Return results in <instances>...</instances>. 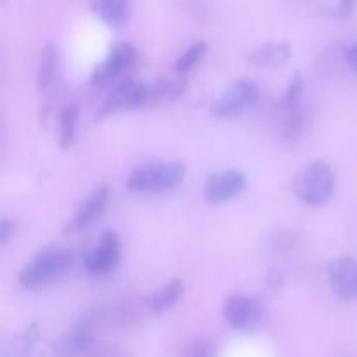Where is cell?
I'll return each mask as SVG.
<instances>
[{
    "instance_id": "obj_7",
    "label": "cell",
    "mask_w": 357,
    "mask_h": 357,
    "mask_svg": "<svg viewBox=\"0 0 357 357\" xmlns=\"http://www.w3.org/2000/svg\"><path fill=\"white\" fill-rule=\"evenodd\" d=\"M122 246L121 239L114 230H105L94 248L84 257V268L93 278H105L119 267Z\"/></svg>"
},
{
    "instance_id": "obj_11",
    "label": "cell",
    "mask_w": 357,
    "mask_h": 357,
    "mask_svg": "<svg viewBox=\"0 0 357 357\" xmlns=\"http://www.w3.org/2000/svg\"><path fill=\"white\" fill-rule=\"evenodd\" d=\"M108 201H110V190H108L107 185H101V187L94 188L89 195L82 201V204L79 206V209L75 211L73 218L70 220L68 225H66V232L68 234H79L82 230L89 229L101 215L107 209Z\"/></svg>"
},
{
    "instance_id": "obj_23",
    "label": "cell",
    "mask_w": 357,
    "mask_h": 357,
    "mask_svg": "<svg viewBox=\"0 0 357 357\" xmlns=\"http://www.w3.org/2000/svg\"><path fill=\"white\" fill-rule=\"evenodd\" d=\"M16 232V222L10 218L0 220V244H6Z\"/></svg>"
},
{
    "instance_id": "obj_14",
    "label": "cell",
    "mask_w": 357,
    "mask_h": 357,
    "mask_svg": "<svg viewBox=\"0 0 357 357\" xmlns=\"http://www.w3.org/2000/svg\"><path fill=\"white\" fill-rule=\"evenodd\" d=\"M293 49L288 42L271 40L251 51L250 63L257 68H281L291 59Z\"/></svg>"
},
{
    "instance_id": "obj_4",
    "label": "cell",
    "mask_w": 357,
    "mask_h": 357,
    "mask_svg": "<svg viewBox=\"0 0 357 357\" xmlns=\"http://www.w3.org/2000/svg\"><path fill=\"white\" fill-rule=\"evenodd\" d=\"M105 323L103 314H89L77 321L68 331L61 335L51 345L49 357H84L98 347L101 326Z\"/></svg>"
},
{
    "instance_id": "obj_24",
    "label": "cell",
    "mask_w": 357,
    "mask_h": 357,
    "mask_svg": "<svg viewBox=\"0 0 357 357\" xmlns=\"http://www.w3.org/2000/svg\"><path fill=\"white\" fill-rule=\"evenodd\" d=\"M357 6V0H338L337 9H335V16L337 17H349L354 13Z\"/></svg>"
},
{
    "instance_id": "obj_16",
    "label": "cell",
    "mask_w": 357,
    "mask_h": 357,
    "mask_svg": "<svg viewBox=\"0 0 357 357\" xmlns=\"http://www.w3.org/2000/svg\"><path fill=\"white\" fill-rule=\"evenodd\" d=\"M185 87H187V80L183 75L167 77V79H159L149 86V105H159V103H171V101L178 100L183 96Z\"/></svg>"
},
{
    "instance_id": "obj_10",
    "label": "cell",
    "mask_w": 357,
    "mask_h": 357,
    "mask_svg": "<svg viewBox=\"0 0 357 357\" xmlns=\"http://www.w3.org/2000/svg\"><path fill=\"white\" fill-rule=\"evenodd\" d=\"M246 188V176L239 169H225L213 173L202 185V195L208 204L218 206L236 199Z\"/></svg>"
},
{
    "instance_id": "obj_13",
    "label": "cell",
    "mask_w": 357,
    "mask_h": 357,
    "mask_svg": "<svg viewBox=\"0 0 357 357\" xmlns=\"http://www.w3.org/2000/svg\"><path fill=\"white\" fill-rule=\"evenodd\" d=\"M135 0H91L94 16L112 28H122L131 17Z\"/></svg>"
},
{
    "instance_id": "obj_2",
    "label": "cell",
    "mask_w": 357,
    "mask_h": 357,
    "mask_svg": "<svg viewBox=\"0 0 357 357\" xmlns=\"http://www.w3.org/2000/svg\"><path fill=\"white\" fill-rule=\"evenodd\" d=\"M75 264V255L65 248H45L38 251L17 275L24 289H38L65 278Z\"/></svg>"
},
{
    "instance_id": "obj_12",
    "label": "cell",
    "mask_w": 357,
    "mask_h": 357,
    "mask_svg": "<svg viewBox=\"0 0 357 357\" xmlns=\"http://www.w3.org/2000/svg\"><path fill=\"white\" fill-rule=\"evenodd\" d=\"M330 286L335 295L342 300L357 298V260L352 257H342L333 261L330 268Z\"/></svg>"
},
{
    "instance_id": "obj_5",
    "label": "cell",
    "mask_w": 357,
    "mask_h": 357,
    "mask_svg": "<svg viewBox=\"0 0 357 357\" xmlns=\"http://www.w3.org/2000/svg\"><path fill=\"white\" fill-rule=\"evenodd\" d=\"M260 100V89L253 80L239 79L230 84L211 103L209 112L215 119H230L243 114Z\"/></svg>"
},
{
    "instance_id": "obj_8",
    "label": "cell",
    "mask_w": 357,
    "mask_h": 357,
    "mask_svg": "<svg viewBox=\"0 0 357 357\" xmlns=\"http://www.w3.org/2000/svg\"><path fill=\"white\" fill-rule=\"evenodd\" d=\"M138 59V51L129 42H117L110 47L103 61L91 73V86H103L124 77V73L131 68Z\"/></svg>"
},
{
    "instance_id": "obj_1",
    "label": "cell",
    "mask_w": 357,
    "mask_h": 357,
    "mask_svg": "<svg viewBox=\"0 0 357 357\" xmlns=\"http://www.w3.org/2000/svg\"><path fill=\"white\" fill-rule=\"evenodd\" d=\"M187 166L180 160H164L138 166L126 178L129 192L139 195H159L173 192L183 183Z\"/></svg>"
},
{
    "instance_id": "obj_19",
    "label": "cell",
    "mask_w": 357,
    "mask_h": 357,
    "mask_svg": "<svg viewBox=\"0 0 357 357\" xmlns=\"http://www.w3.org/2000/svg\"><path fill=\"white\" fill-rule=\"evenodd\" d=\"M58 72V49L52 44H47L40 52L37 66V87L40 91H49L56 80Z\"/></svg>"
},
{
    "instance_id": "obj_25",
    "label": "cell",
    "mask_w": 357,
    "mask_h": 357,
    "mask_svg": "<svg viewBox=\"0 0 357 357\" xmlns=\"http://www.w3.org/2000/svg\"><path fill=\"white\" fill-rule=\"evenodd\" d=\"M84 357H128L124 351H119V349L107 347V349H93L87 356Z\"/></svg>"
},
{
    "instance_id": "obj_15",
    "label": "cell",
    "mask_w": 357,
    "mask_h": 357,
    "mask_svg": "<svg viewBox=\"0 0 357 357\" xmlns=\"http://www.w3.org/2000/svg\"><path fill=\"white\" fill-rule=\"evenodd\" d=\"M183 293L185 282L181 279H171L166 284L160 286L159 289L146 295L143 303H145V307L150 312L155 314V316H160V314L169 312L173 307H176V303L180 302Z\"/></svg>"
},
{
    "instance_id": "obj_22",
    "label": "cell",
    "mask_w": 357,
    "mask_h": 357,
    "mask_svg": "<svg viewBox=\"0 0 357 357\" xmlns=\"http://www.w3.org/2000/svg\"><path fill=\"white\" fill-rule=\"evenodd\" d=\"M181 357H218V349L208 338H201L195 340L185 349L183 356Z\"/></svg>"
},
{
    "instance_id": "obj_21",
    "label": "cell",
    "mask_w": 357,
    "mask_h": 357,
    "mask_svg": "<svg viewBox=\"0 0 357 357\" xmlns=\"http://www.w3.org/2000/svg\"><path fill=\"white\" fill-rule=\"evenodd\" d=\"M303 94H305V80L300 73H295L289 80V86L286 87L284 96L281 98L279 101V110H291V108L302 107L303 101Z\"/></svg>"
},
{
    "instance_id": "obj_3",
    "label": "cell",
    "mask_w": 357,
    "mask_h": 357,
    "mask_svg": "<svg viewBox=\"0 0 357 357\" xmlns=\"http://www.w3.org/2000/svg\"><path fill=\"white\" fill-rule=\"evenodd\" d=\"M337 178L326 162H310L303 167L293 181V192L296 199L305 206H324L335 194Z\"/></svg>"
},
{
    "instance_id": "obj_18",
    "label": "cell",
    "mask_w": 357,
    "mask_h": 357,
    "mask_svg": "<svg viewBox=\"0 0 357 357\" xmlns=\"http://www.w3.org/2000/svg\"><path fill=\"white\" fill-rule=\"evenodd\" d=\"M79 105L70 103L66 107H63V110L59 112L58 119V128H59V146L63 150H68L70 146L75 143L77 139V129H79Z\"/></svg>"
},
{
    "instance_id": "obj_9",
    "label": "cell",
    "mask_w": 357,
    "mask_h": 357,
    "mask_svg": "<svg viewBox=\"0 0 357 357\" xmlns=\"http://www.w3.org/2000/svg\"><path fill=\"white\" fill-rule=\"evenodd\" d=\"M223 317L230 328L237 331H253L265 317L264 305L250 295H232L223 305Z\"/></svg>"
},
{
    "instance_id": "obj_20",
    "label": "cell",
    "mask_w": 357,
    "mask_h": 357,
    "mask_svg": "<svg viewBox=\"0 0 357 357\" xmlns=\"http://www.w3.org/2000/svg\"><path fill=\"white\" fill-rule=\"evenodd\" d=\"M206 52H208V44H206V42H194V44L188 45V47L178 56L176 61L173 63V72L178 73V75H185V73L194 70L195 66L202 61Z\"/></svg>"
},
{
    "instance_id": "obj_17",
    "label": "cell",
    "mask_w": 357,
    "mask_h": 357,
    "mask_svg": "<svg viewBox=\"0 0 357 357\" xmlns=\"http://www.w3.org/2000/svg\"><path fill=\"white\" fill-rule=\"evenodd\" d=\"M38 337H40V330H38L37 324H26L20 333L14 335L2 357H30L35 345H37Z\"/></svg>"
},
{
    "instance_id": "obj_6",
    "label": "cell",
    "mask_w": 357,
    "mask_h": 357,
    "mask_svg": "<svg viewBox=\"0 0 357 357\" xmlns=\"http://www.w3.org/2000/svg\"><path fill=\"white\" fill-rule=\"evenodd\" d=\"M145 105H149V84L139 82L132 77H122L103 101L98 115L107 117L126 110H135Z\"/></svg>"
},
{
    "instance_id": "obj_26",
    "label": "cell",
    "mask_w": 357,
    "mask_h": 357,
    "mask_svg": "<svg viewBox=\"0 0 357 357\" xmlns=\"http://www.w3.org/2000/svg\"><path fill=\"white\" fill-rule=\"evenodd\" d=\"M345 61H347L349 68L354 73H357V42H354V44H351L345 49Z\"/></svg>"
}]
</instances>
